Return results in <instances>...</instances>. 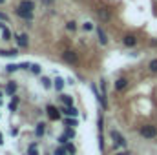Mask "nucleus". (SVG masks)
Instances as JSON below:
<instances>
[{
  "instance_id": "nucleus-36",
  "label": "nucleus",
  "mask_w": 157,
  "mask_h": 155,
  "mask_svg": "<svg viewBox=\"0 0 157 155\" xmlns=\"http://www.w3.org/2000/svg\"><path fill=\"white\" fill-rule=\"evenodd\" d=\"M117 155H126V153H117Z\"/></svg>"
},
{
  "instance_id": "nucleus-6",
  "label": "nucleus",
  "mask_w": 157,
  "mask_h": 155,
  "mask_svg": "<svg viewBox=\"0 0 157 155\" xmlns=\"http://www.w3.org/2000/svg\"><path fill=\"white\" fill-rule=\"evenodd\" d=\"M15 15H17L18 18L28 20V22H31V20L35 18V13H31V11H22V9H17V7H15Z\"/></svg>"
},
{
  "instance_id": "nucleus-32",
  "label": "nucleus",
  "mask_w": 157,
  "mask_h": 155,
  "mask_svg": "<svg viewBox=\"0 0 157 155\" xmlns=\"http://www.w3.org/2000/svg\"><path fill=\"white\" fill-rule=\"evenodd\" d=\"M7 26H6V22H0V29H6Z\"/></svg>"
},
{
  "instance_id": "nucleus-1",
  "label": "nucleus",
  "mask_w": 157,
  "mask_h": 155,
  "mask_svg": "<svg viewBox=\"0 0 157 155\" xmlns=\"http://www.w3.org/2000/svg\"><path fill=\"white\" fill-rule=\"evenodd\" d=\"M141 135L144 139H154L157 135V128L152 124H146V126H141Z\"/></svg>"
},
{
  "instance_id": "nucleus-12",
  "label": "nucleus",
  "mask_w": 157,
  "mask_h": 155,
  "mask_svg": "<svg viewBox=\"0 0 157 155\" xmlns=\"http://www.w3.org/2000/svg\"><path fill=\"white\" fill-rule=\"evenodd\" d=\"M97 35H99V42H101L102 46L108 44V37H106V33L102 31V28H97Z\"/></svg>"
},
{
  "instance_id": "nucleus-5",
  "label": "nucleus",
  "mask_w": 157,
  "mask_h": 155,
  "mask_svg": "<svg viewBox=\"0 0 157 155\" xmlns=\"http://www.w3.org/2000/svg\"><path fill=\"white\" fill-rule=\"evenodd\" d=\"M137 37L133 35V33H128V35H124L122 37V44L126 46V47H133V46H137Z\"/></svg>"
},
{
  "instance_id": "nucleus-13",
  "label": "nucleus",
  "mask_w": 157,
  "mask_h": 155,
  "mask_svg": "<svg viewBox=\"0 0 157 155\" xmlns=\"http://www.w3.org/2000/svg\"><path fill=\"white\" fill-rule=\"evenodd\" d=\"M126 86H128V80H126V78H117V80H115V89H117V91H122Z\"/></svg>"
},
{
  "instance_id": "nucleus-23",
  "label": "nucleus",
  "mask_w": 157,
  "mask_h": 155,
  "mask_svg": "<svg viewBox=\"0 0 157 155\" xmlns=\"http://www.w3.org/2000/svg\"><path fill=\"white\" fill-rule=\"evenodd\" d=\"M29 70H31V73H33V75H40V71H42V68H40L39 64H31V68H29Z\"/></svg>"
},
{
  "instance_id": "nucleus-34",
  "label": "nucleus",
  "mask_w": 157,
  "mask_h": 155,
  "mask_svg": "<svg viewBox=\"0 0 157 155\" xmlns=\"http://www.w3.org/2000/svg\"><path fill=\"white\" fill-rule=\"evenodd\" d=\"M150 46H157V40H152V42H150Z\"/></svg>"
},
{
  "instance_id": "nucleus-37",
  "label": "nucleus",
  "mask_w": 157,
  "mask_h": 155,
  "mask_svg": "<svg viewBox=\"0 0 157 155\" xmlns=\"http://www.w3.org/2000/svg\"><path fill=\"white\" fill-rule=\"evenodd\" d=\"M0 97H2V91H0Z\"/></svg>"
},
{
  "instance_id": "nucleus-19",
  "label": "nucleus",
  "mask_w": 157,
  "mask_h": 155,
  "mask_svg": "<svg viewBox=\"0 0 157 155\" xmlns=\"http://www.w3.org/2000/svg\"><path fill=\"white\" fill-rule=\"evenodd\" d=\"M44 130H46V126H44L42 122H39L37 128H35V135H37V137H42V135H44Z\"/></svg>"
},
{
  "instance_id": "nucleus-14",
  "label": "nucleus",
  "mask_w": 157,
  "mask_h": 155,
  "mask_svg": "<svg viewBox=\"0 0 157 155\" xmlns=\"http://www.w3.org/2000/svg\"><path fill=\"white\" fill-rule=\"evenodd\" d=\"M15 91H17V82H15V80H11V82L6 86V95H13Z\"/></svg>"
},
{
  "instance_id": "nucleus-10",
  "label": "nucleus",
  "mask_w": 157,
  "mask_h": 155,
  "mask_svg": "<svg viewBox=\"0 0 157 155\" xmlns=\"http://www.w3.org/2000/svg\"><path fill=\"white\" fill-rule=\"evenodd\" d=\"M60 113H62V115H66V117H77V115H78L77 108H73V106H71V108H68V106H62V108H60Z\"/></svg>"
},
{
  "instance_id": "nucleus-28",
  "label": "nucleus",
  "mask_w": 157,
  "mask_h": 155,
  "mask_svg": "<svg viewBox=\"0 0 157 155\" xmlns=\"http://www.w3.org/2000/svg\"><path fill=\"white\" fill-rule=\"evenodd\" d=\"M55 155H70V153L66 152V148H64V146H60V148H57V150H55Z\"/></svg>"
},
{
  "instance_id": "nucleus-25",
  "label": "nucleus",
  "mask_w": 157,
  "mask_h": 155,
  "mask_svg": "<svg viewBox=\"0 0 157 155\" xmlns=\"http://www.w3.org/2000/svg\"><path fill=\"white\" fill-rule=\"evenodd\" d=\"M64 124H68L70 128H75V126H77L78 122L75 120V119H68V117H66V119H64Z\"/></svg>"
},
{
  "instance_id": "nucleus-9",
  "label": "nucleus",
  "mask_w": 157,
  "mask_h": 155,
  "mask_svg": "<svg viewBox=\"0 0 157 155\" xmlns=\"http://www.w3.org/2000/svg\"><path fill=\"white\" fill-rule=\"evenodd\" d=\"M46 112H48L49 120H59V119H60V110H57V108H55V106H51V104H48Z\"/></svg>"
},
{
  "instance_id": "nucleus-27",
  "label": "nucleus",
  "mask_w": 157,
  "mask_h": 155,
  "mask_svg": "<svg viewBox=\"0 0 157 155\" xmlns=\"http://www.w3.org/2000/svg\"><path fill=\"white\" fill-rule=\"evenodd\" d=\"M82 29H84V31H93V24H91V22H84V24H82Z\"/></svg>"
},
{
  "instance_id": "nucleus-2",
  "label": "nucleus",
  "mask_w": 157,
  "mask_h": 155,
  "mask_svg": "<svg viewBox=\"0 0 157 155\" xmlns=\"http://www.w3.org/2000/svg\"><path fill=\"white\" fill-rule=\"evenodd\" d=\"M35 7H37V4H35L33 0H20V2H18V6H17V9L31 11V13H35Z\"/></svg>"
},
{
  "instance_id": "nucleus-11",
  "label": "nucleus",
  "mask_w": 157,
  "mask_h": 155,
  "mask_svg": "<svg viewBox=\"0 0 157 155\" xmlns=\"http://www.w3.org/2000/svg\"><path fill=\"white\" fill-rule=\"evenodd\" d=\"M15 39H17L18 47H28V46H29V40H28V35H26V33H22V35H17Z\"/></svg>"
},
{
  "instance_id": "nucleus-29",
  "label": "nucleus",
  "mask_w": 157,
  "mask_h": 155,
  "mask_svg": "<svg viewBox=\"0 0 157 155\" xmlns=\"http://www.w3.org/2000/svg\"><path fill=\"white\" fill-rule=\"evenodd\" d=\"M57 141H59L60 144H68V137H66V135H59V139H57Z\"/></svg>"
},
{
  "instance_id": "nucleus-31",
  "label": "nucleus",
  "mask_w": 157,
  "mask_h": 155,
  "mask_svg": "<svg viewBox=\"0 0 157 155\" xmlns=\"http://www.w3.org/2000/svg\"><path fill=\"white\" fill-rule=\"evenodd\" d=\"M64 135H66V137H75V131H73V130H66Z\"/></svg>"
},
{
  "instance_id": "nucleus-4",
  "label": "nucleus",
  "mask_w": 157,
  "mask_h": 155,
  "mask_svg": "<svg viewBox=\"0 0 157 155\" xmlns=\"http://www.w3.org/2000/svg\"><path fill=\"white\" fill-rule=\"evenodd\" d=\"M110 137L113 139L115 146H122V148L126 146V139H124V137H122V135H121L119 131H115V130H112V131H110Z\"/></svg>"
},
{
  "instance_id": "nucleus-3",
  "label": "nucleus",
  "mask_w": 157,
  "mask_h": 155,
  "mask_svg": "<svg viewBox=\"0 0 157 155\" xmlns=\"http://www.w3.org/2000/svg\"><path fill=\"white\" fill-rule=\"evenodd\" d=\"M62 59H64V62H68V64H77L78 55L73 49H66V51L62 53Z\"/></svg>"
},
{
  "instance_id": "nucleus-20",
  "label": "nucleus",
  "mask_w": 157,
  "mask_h": 155,
  "mask_svg": "<svg viewBox=\"0 0 157 155\" xmlns=\"http://www.w3.org/2000/svg\"><path fill=\"white\" fill-rule=\"evenodd\" d=\"M40 82H42V86H44L46 89H51V88H53V84H51V78L42 77V78H40Z\"/></svg>"
},
{
  "instance_id": "nucleus-24",
  "label": "nucleus",
  "mask_w": 157,
  "mask_h": 155,
  "mask_svg": "<svg viewBox=\"0 0 157 155\" xmlns=\"http://www.w3.org/2000/svg\"><path fill=\"white\" fill-rule=\"evenodd\" d=\"M66 29H68V31H75V29H77V22H75V20H70V22L66 24Z\"/></svg>"
},
{
  "instance_id": "nucleus-22",
  "label": "nucleus",
  "mask_w": 157,
  "mask_h": 155,
  "mask_svg": "<svg viewBox=\"0 0 157 155\" xmlns=\"http://www.w3.org/2000/svg\"><path fill=\"white\" fill-rule=\"evenodd\" d=\"M148 70H150L152 73H157V59H152V60L148 62Z\"/></svg>"
},
{
  "instance_id": "nucleus-35",
  "label": "nucleus",
  "mask_w": 157,
  "mask_h": 155,
  "mask_svg": "<svg viewBox=\"0 0 157 155\" xmlns=\"http://www.w3.org/2000/svg\"><path fill=\"white\" fill-rule=\"evenodd\" d=\"M2 4H6V0H0V6H2Z\"/></svg>"
},
{
  "instance_id": "nucleus-8",
  "label": "nucleus",
  "mask_w": 157,
  "mask_h": 155,
  "mask_svg": "<svg viewBox=\"0 0 157 155\" xmlns=\"http://www.w3.org/2000/svg\"><path fill=\"white\" fill-rule=\"evenodd\" d=\"M91 91H93V95L97 97V100L101 102V108H104V110H106V108H108V102H106V99L102 97V93L97 89V86H95V84H91Z\"/></svg>"
},
{
  "instance_id": "nucleus-26",
  "label": "nucleus",
  "mask_w": 157,
  "mask_h": 155,
  "mask_svg": "<svg viewBox=\"0 0 157 155\" xmlns=\"http://www.w3.org/2000/svg\"><path fill=\"white\" fill-rule=\"evenodd\" d=\"M64 148H66V152H68L70 155H73V153H75V146H73L71 142H68V144H64Z\"/></svg>"
},
{
  "instance_id": "nucleus-7",
  "label": "nucleus",
  "mask_w": 157,
  "mask_h": 155,
  "mask_svg": "<svg viewBox=\"0 0 157 155\" xmlns=\"http://www.w3.org/2000/svg\"><path fill=\"white\" fill-rule=\"evenodd\" d=\"M97 15H99V18H101L102 22L112 20V11H110L108 7H99V9H97Z\"/></svg>"
},
{
  "instance_id": "nucleus-16",
  "label": "nucleus",
  "mask_w": 157,
  "mask_h": 155,
  "mask_svg": "<svg viewBox=\"0 0 157 155\" xmlns=\"http://www.w3.org/2000/svg\"><path fill=\"white\" fill-rule=\"evenodd\" d=\"M2 39L6 40V42H7V40H11V39H13V33H11V29H9V28H6V29H2Z\"/></svg>"
},
{
  "instance_id": "nucleus-21",
  "label": "nucleus",
  "mask_w": 157,
  "mask_h": 155,
  "mask_svg": "<svg viewBox=\"0 0 157 155\" xmlns=\"http://www.w3.org/2000/svg\"><path fill=\"white\" fill-rule=\"evenodd\" d=\"M53 86H55V89H59V91H62V88H64V78H55V84H53Z\"/></svg>"
},
{
  "instance_id": "nucleus-18",
  "label": "nucleus",
  "mask_w": 157,
  "mask_h": 155,
  "mask_svg": "<svg viewBox=\"0 0 157 155\" xmlns=\"http://www.w3.org/2000/svg\"><path fill=\"white\" fill-rule=\"evenodd\" d=\"M17 53H18L17 49H2V51H0V55H2V57H15Z\"/></svg>"
},
{
  "instance_id": "nucleus-30",
  "label": "nucleus",
  "mask_w": 157,
  "mask_h": 155,
  "mask_svg": "<svg viewBox=\"0 0 157 155\" xmlns=\"http://www.w3.org/2000/svg\"><path fill=\"white\" fill-rule=\"evenodd\" d=\"M0 22H9V17H7V13H2V11H0Z\"/></svg>"
},
{
  "instance_id": "nucleus-33",
  "label": "nucleus",
  "mask_w": 157,
  "mask_h": 155,
  "mask_svg": "<svg viewBox=\"0 0 157 155\" xmlns=\"http://www.w3.org/2000/svg\"><path fill=\"white\" fill-rule=\"evenodd\" d=\"M42 2H44L46 6H48V4H53V0H42Z\"/></svg>"
},
{
  "instance_id": "nucleus-17",
  "label": "nucleus",
  "mask_w": 157,
  "mask_h": 155,
  "mask_svg": "<svg viewBox=\"0 0 157 155\" xmlns=\"http://www.w3.org/2000/svg\"><path fill=\"white\" fill-rule=\"evenodd\" d=\"M17 70H22V64H9V66H6V71L7 73H13Z\"/></svg>"
},
{
  "instance_id": "nucleus-15",
  "label": "nucleus",
  "mask_w": 157,
  "mask_h": 155,
  "mask_svg": "<svg viewBox=\"0 0 157 155\" xmlns=\"http://www.w3.org/2000/svg\"><path fill=\"white\" fill-rule=\"evenodd\" d=\"M59 99H60V102H62L64 106H68V108H71V106H73V100H71V97H70V95H60Z\"/></svg>"
}]
</instances>
